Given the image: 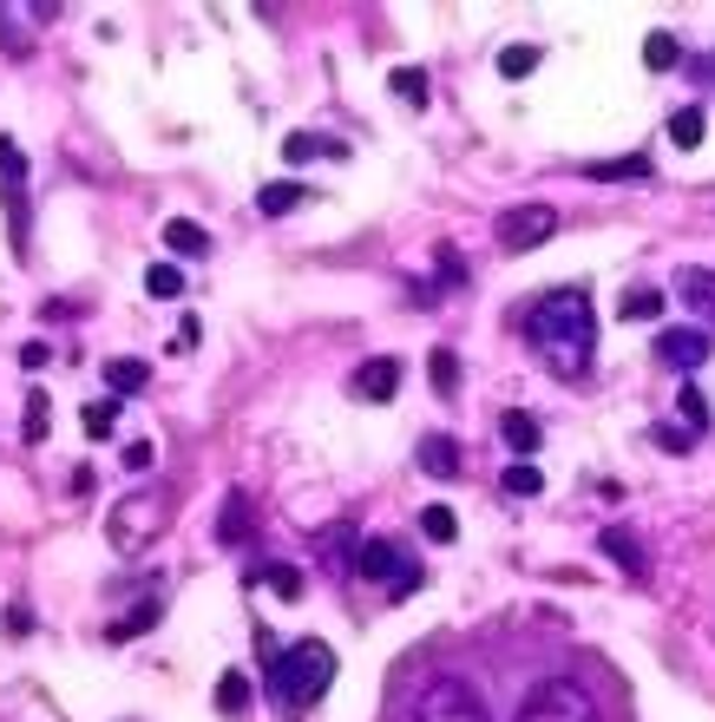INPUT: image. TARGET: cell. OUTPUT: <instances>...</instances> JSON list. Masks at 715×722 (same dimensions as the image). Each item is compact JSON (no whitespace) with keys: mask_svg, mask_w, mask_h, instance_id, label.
I'll return each instance as SVG.
<instances>
[{"mask_svg":"<svg viewBox=\"0 0 715 722\" xmlns=\"http://www.w3.org/2000/svg\"><path fill=\"white\" fill-rule=\"evenodd\" d=\"M427 381H433V394H453V388H460V355H453V349H433Z\"/></svg>","mask_w":715,"mask_h":722,"instance_id":"obj_33","label":"cell"},{"mask_svg":"<svg viewBox=\"0 0 715 722\" xmlns=\"http://www.w3.org/2000/svg\"><path fill=\"white\" fill-rule=\"evenodd\" d=\"M119 408H125L119 394H99V401H92V408L79 414V428L92 433V440H112V428H119Z\"/></svg>","mask_w":715,"mask_h":722,"instance_id":"obj_27","label":"cell"},{"mask_svg":"<svg viewBox=\"0 0 715 722\" xmlns=\"http://www.w3.org/2000/svg\"><path fill=\"white\" fill-rule=\"evenodd\" d=\"M407 722H493V710H486V696L466 683V676H433L427 690L414 696V716Z\"/></svg>","mask_w":715,"mask_h":722,"instance_id":"obj_4","label":"cell"},{"mask_svg":"<svg viewBox=\"0 0 715 722\" xmlns=\"http://www.w3.org/2000/svg\"><path fill=\"white\" fill-rule=\"evenodd\" d=\"M47 361H53L47 342H27V349H20V368H47Z\"/></svg>","mask_w":715,"mask_h":722,"instance_id":"obj_45","label":"cell"},{"mask_svg":"<svg viewBox=\"0 0 715 722\" xmlns=\"http://www.w3.org/2000/svg\"><path fill=\"white\" fill-rule=\"evenodd\" d=\"M283 158H289V164H309V158H349V144H342V139H322V132H289Z\"/></svg>","mask_w":715,"mask_h":722,"instance_id":"obj_19","label":"cell"},{"mask_svg":"<svg viewBox=\"0 0 715 722\" xmlns=\"http://www.w3.org/2000/svg\"><path fill=\"white\" fill-rule=\"evenodd\" d=\"M460 283H466V263H460L453 243H440L433 250V289H460Z\"/></svg>","mask_w":715,"mask_h":722,"instance_id":"obj_34","label":"cell"},{"mask_svg":"<svg viewBox=\"0 0 715 722\" xmlns=\"http://www.w3.org/2000/svg\"><path fill=\"white\" fill-rule=\"evenodd\" d=\"M597 552H604L611 565H624L637 584L649 578V552H644V539H637L631 525H604V532H597Z\"/></svg>","mask_w":715,"mask_h":722,"instance_id":"obj_8","label":"cell"},{"mask_svg":"<svg viewBox=\"0 0 715 722\" xmlns=\"http://www.w3.org/2000/svg\"><path fill=\"white\" fill-rule=\"evenodd\" d=\"M532 67H538V47H500V72H505V79H525Z\"/></svg>","mask_w":715,"mask_h":722,"instance_id":"obj_39","label":"cell"},{"mask_svg":"<svg viewBox=\"0 0 715 722\" xmlns=\"http://www.w3.org/2000/svg\"><path fill=\"white\" fill-rule=\"evenodd\" d=\"M263 683H270V696H276V710H283V716H302L309 703H322V696H329V683H335V650L322 644V638L283 644V656H276V663H263Z\"/></svg>","mask_w":715,"mask_h":722,"instance_id":"obj_2","label":"cell"},{"mask_svg":"<svg viewBox=\"0 0 715 722\" xmlns=\"http://www.w3.org/2000/svg\"><path fill=\"white\" fill-rule=\"evenodd\" d=\"M649 440H656L663 453H676V460H683V453L696 447V433H689V428H676V421H656V428H649Z\"/></svg>","mask_w":715,"mask_h":722,"instance_id":"obj_37","label":"cell"},{"mask_svg":"<svg viewBox=\"0 0 715 722\" xmlns=\"http://www.w3.org/2000/svg\"><path fill=\"white\" fill-rule=\"evenodd\" d=\"M158 618H164V598L151 591V598H144V604H132V611H125V618H119V624H112L105 638H112V644H125V638H144V631H151Z\"/></svg>","mask_w":715,"mask_h":722,"instance_id":"obj_20","label":"cell"},{"mask_svg":"<svg viewBox=\"0 0 715 722\" xmlns=\"http://www.w3.org/2000/svg\"><path fill=\"white\" fill-rule=\"evenodd\" d=\"M421 473L427 480H460V440L453 433H427L421 440Z\"/></svg>","mask_w":715,"mask_h":722,"instance_id":"obj_15","label":"cell"},{"mask_svg":"<svg viewBox=\"0 0 715 722\" xmlns=\"http://www.w3.org/2000/svg\"><path fill=\"white\" fill-rule=\"evenodd\" d=\"M401 565H407V559H401V545H394V539H361V545H355V565H349V572H361L367 584H387Z\"/></svg>","mask_w":715,"mask_h":722,"instance_id":"obj_11","label":"cell"},{"mask_svg":"<svg viewBox=\"0 0 715 722\" xmlns=\"http://www.w3.org/2000/svg\"><path fill=\"white\" fill-rule=\"evenodd\" d=\"M250 525H256L250 493H243V487H230V493H223V512H216V545H243V539H250Z\"/></svg>","mask_w":715,"mask_h":722,"instance_id":"obj_13","label":"cell"},{"mask_svg":"<svg viewBox=\"0 0 715 722\" xmlns=\"http://www.w3.org/2000/svg\"><path fill=\"white\" fill-rule=\"evenodd\" d=\"M144 381H151V361H139V355H112L105 361V388L125 401V394H139Z\"/></svg>","mask_w":715,"mask_h":722,"instance_id":"obj_18","label":"cell"},{"mask_svg":"<svg viewBox=\"0 0 715 722\" xmlns=\"http://www.w3.org/2000/svg\"><path fill=\"white\" fill-rule=\"evenodd\" d=\"M696 79H715V53L709 60H696Z\"/></svg>","mask_w":715,"mask_h":722,"instance_id":"obj_47","label":"cell"},{"mask_svg":"<svg viewBox=\"0 0 715 722\" xmlns=\"http://www.w3.org/2000/svg\"><path fill=\"white\" fill-rule=\"evenodd\" d=\"M302 198H309V191H302L295 178H276V184H263V191H256V211H263V217H289Z\"/></svg>","mask_w":715,"mask_h":722,"instance_id":"obj_24","label":"cell"},{"mask_svg":"<svg viewBox=\"0 0 715 722\" xmlns=\"http://www.w3.org/2000/svg\"><path fill=\"white\" fill-rule=\"evenodd\" d=\"M493 237H500V250H538V243H552L558 237V211L552 204H512V211L493 217Z\"/></svg>","mask_w":715,"mask_h":722,"instance_id":"obj_6","label":"cell"},{"mask_svg":"<svg viewBox=\"0 0 715 722\" xmlns=\"http://www.w3.org/2000/svg\"><path fill=\"white\" fill-rule=\"evenodd\" d=\"M7 217H13V243L27 250V191H7Z\"/></svg>","mask_w":715,"mask_h":722,"instance_id":"obj_41","label":"cell"},{"mask_svg":"<svg viewBox=\"0 0 715 722\" xmlns=\"http://www.w3.org/2000/svg\"><path fill=\"white\" fill-rule=\"evenodd\" d=\"M164 525H171V493H164V487L119 500V512L105 519V532H112V545H119L125 559H139V552L158 539V532H164Z\"/></svg>","mask_w":715,"mask_h":722,"instance_id":"obj_3","label":"cell"},{"mask_svg":"<svg viewBox=\"0 0 715 722\" xmlns=\"http://www.w3.org/2000/svg\"><path fill=\"white\" fill-rule=\"evenodd\" d=\"M421 584H427V572H421V565H414V559H407V565H401V572L387 578V598H394V604H401V598H414V591H421Z\"/></svg>","mask_w":715,"mask_h":722,"instance_id":"obj_40","label":"cell"},{"mask_svg":"<svg viewBox=\"0 0 715 722\" xmlns=\"http://www.w3.org/2000/svg\"><path fill=\"white\" fill-rule=\"evenodd\" d=\"M256 650H263V663H276V656H283V644H276V631H270V624H256Z\"/></svg>","mask_w":715,"mask_h":722,"instance_id":"obj_44","label":"cell"},{"mask_svg":"<svg viewBox=\"0 0 715 722\" xmlns=\"http://www.w3.org/2000/svg\"><path fill=\"white\" fill-rule=\"evenodd\" d=\"M198 335H204V322H198V315H184V322H178V349H191Z\"/></svg>","mask_w":715,"mask_h":722,"instance_id":"obj_46","label":"cell"},{"mask_svg":"<svg viewBox=\"0 0 715 722\" xmlns=\"http://www.w3.org/2000/svg\"><path fill=\"white\" fill-rule=\"evenodd\" d=\"M250 696H256L250 670H223V676H216V710H223V716H243V710H250Z\"/></svg>","mask_w":715,"mask_h":722,"instance_id":"obj_21","label":"cell"},{"mask_svg":"<svg viewBox=\"0 0 715 722\" xmlns=\"http://www.w3.org/2000/svg\"><path fill=\"white\" fill-rule=\"evenodd\" d=\"M644 67L649 72L683 67V40H676V33H649V40H644Z\"/></svg>","mask_w":715,"mask_h":722,"instance_id":"obj_32","label":"cell"},{"mask_svg":"<svg viewBox=\"0 0 715 722\" xmlns=\"http://www.w3.org/2000/svg\"><path fill=\"white\" fill-rule=\"evenodd\" d=\"M500 440L512 447V460H532V453H538V440H545V428H538L525 408H505V414H500Z\"/></svg>","mask_w":715,"mask_h":722,"instance_id":"obj_14","label":"cell"},{"mask_svg":"<svg viewBox=\"0 0 715 722\" xmlns=\"http://www.w3.org/2000/svg\"><path fill=\"white\" fill-rule=\"evenodd\" d=\"M617 315H624V322H656V315H663V289H624Z\"/></svg>","mask_w":715,"mask_h":722,"instance_id":"obj_30","label":"cell"},{"mask_svg":"<svg viewBox=\"0 0 715 722\" xmlns=\"http://www.w3.org/2000/svg\"><path fill=\"white\" fill-rule=\"evenodd\" d=\"M525 342L545 355L552 374H591V355H597V315H591V302H584V289H552V295H538L532 309H525Z\"/></svg>","mask_w":715,"mask_h":722,"instance_id":"obj_1","label":"cell"},{"mask_svg":"<svg viewBox=\"0 0 715 722\" xmlns=\"http://www.w3.org/2000/svg\"><path fill=\"white\" fill-rule=\"evenodd\" d=\"M387 92H394L401 106H414V112H421V106L433 99V92H427V72H421V67H394V79H387Z\"/></svg>","mask_w":715,"mask_h":722,"instance_id":"obj_28","label":"cell"},{"mask_svg":"<svg viewBox=\"0 0 715 722\" xmlns=\"http://www.w3.org/2000/svg\"><path fill=\"white\" fill-rule=\"evenodd\" d=\"M20 408H27V414H20V440H27V447H40V440L53 433V401H47V394H27Z\"/></svg>","mask_w":715,"mask_h":722,"instance_id":"obj_26","label":"cell"},{"mask_svg":"<svg viewBox=\"0 0 715 722\" xmlns=\"http://www.w3.org/2000/svg\"><path fill=\"white\" fill-rule=\"evenodd\" d=\"M164 250H171L178 263H204V257H211V230L191 223V217H171V223H164Z\"/></svg>","mask_w":715,"mask_h":722,"instance_id":"obj_12","label":"cell"},{"mask_svg":"<svg viewBox=\"0 0 715 722\" xmlns=\"http://www.w3.org/2000/svg\"><path fill=\"white\" fill-rule=\"evenodd\" d=\"M703 132H709L703 106H683V112H669V144H676V151H696V144H703Z\"/></svg>","mask_w":715,"mask_h":722,"instance_id":"obj_25","label":"cell"},{"mask_svg":"<svg viewBox=\"0 0 715 722\" xmlns=\"http://www.w3.org/2000/svg\"><path fill=\"white\" fill-rule=\"evenodd\" d=\"M0 184L7 191H27V151L13 139H0Z\"/></svg>","mask_w":715,"mask_h":722,"instance_id":"obj_35","label":"cell"},{"mask_svg":"<svg viewBox=\"0 0 715 722\" xmlns=\"http://www.w3.org/2000/svg\"><path fill=\"white\" fill-rule=\"evenodd\" d=\"M500 487L512 493V500H532V493H545V473H538L532 460H512V467L500 473Z\"/></svg>","mask_w":715,"mask_h":722,"instance_id":"obj_29","label":"cell"},{"mask_svg":"<svg viewBox=\"0 0 715 722\" xmlns=\"http://www.w3.org/2000/svg\"><path fill=\"white\" fill-rule=\"evenodd\" d=\"M243 584H270L276 598H302V572H295V565H283V559H270V565H250V572H243Z\"/></svg>","mask_w":715,"mask_h":722,"instance_id":"obj_22","label":"cell"},{"mask_svg":"<svg viewBox=\"0 0 715 722\" xmlns=\"http://www.w3.org/2000/svg\"><path fill=\"white\" fill-rule=\"evenodd\" d=\"M676 408H683L689 433H703V428H709V401H703V388H683V394H676Z\"/></svg>","mask_w":715,"mask_h":722,"instance_id":"obj_38","label":"cell"},{"mask_svg":"<svg viewBox=\"0 0 715 722\" xmlns=\"http://www.w3.org/2000/svg\"><path fill=\"white\" fill-rule=\"evenodd\" d=\"M125 467H132V473H151V467H158V447H151V440H132V447H125Z\"/></svg>","mask_w":715,"mask_h":722,"instance_id":"obj_42","label":"cell"},{"mask_svg":"<svg viewBox=\"0 0 715 722\" xmlns=\"http://www.w3.org/2000/svg\"><path fill=\"white\" fill-rule=\"evenodd\" d=\"M518 722H597V703L577 676H545L525 703H518Z\"/></svg>","mask_w":715,"mask_h":722,"instance_id":"obj_5","label":"cell"},{"mask_svg":"<svg viewBox=\"0 0 715 722\" xmlns=\"http://www.w3.org/2000/svg\"><path fill=\"white\" fill-rule=\"evenodd\" d=\"M715 355V342H709V329H663L656 335V361H669V368H703V361Z\"/></svg>","mask_w":715,"mask_h":722,"instance_id":"obj_7","label":"cell"},{"mask_svg":"<svg viewBox=\"0 0 715 722\" xmlns=\"http://www.w3.org/2000/svg\"><path fill=\"white\" fill-rule=\"evenodd\" d=\"M27 20H33V7H20V13H13V7H0V53H13V60H20V53H33Z\"/></svg>","mask_w":715,"mask_h":722,"instance_id":"obj_23","label":"cell"},{"mask_svg":"<svg viewBox=\"0 0 715 722\" xmlns=\"http://www.w3.org/2000/svg\"><path fill=\"white\" fill-rule=\"evenodd\" d=\"M355 545H361V525H355V519H335V525H322V532H315V559H322L329 572H349V565H355Z\"/></svg>","mask_w":715,"mask_h":722,"instance_id":"obj_9","label":"cell"},{"mask_svg":"<svg viewBox=\"0 0 715 722\" xmlns=\"http://www.w3.org/2000/svg\"><path fill=\"white\" fill-rule=\"evenodd\" d=\"M355 394H361V401H374V408H387V401L401 394V361H394V355H374V361H361V374H355Z\"/></svg>","mask_w":715,"mask_h":722,"instance_id":"obj_10","label":"cell"},{"mask_svg":"<svg viewBox=\"0 0 715 722\" xmlns=\"http://www.w3.org/2000/svg\"><path fill=\"white\" fill-rule=\"evenodd\" d=\"M421 532H427L433 545H453V539H460V519H453V505H421Z\"/></svg>","mask_w":715,"mask_h":722,"instance_id":"obj_31","label":"cell"},{"mask_svg":"<svg viewBox=\"0 0 715 722\" xmlns=\"http://www.w3.org/2000/svg\"><path fill=\"white\" fill-rule=\"evenodd\" d=\"M676 302H689L703 322H715V270H676Z\"/></svg>","mask_w":715,"mask_h":722,"instance_id":"obj_16","label":"cell"},{"mask_svg":"<svg viewBox=\"0 0 715 722\" xmlns=\"http://www.w3.org/2000/svg\"><path fill=\"white\" fill-rule=\"evenodd\" d=\"M144 289H151V295H184V270H178V263H151V270H144Z\"/></svg>","mask_w":715,"mask_h":722,"instance_id":"obj_36","label":"cell"},{"mask_svg":"<svg viewBox=\"0 0 715 722\" xmlns=\"http://www.w3.org/2000/svg\"><path fill=\"white\" fill-rule=\"evenodd\" d=\"M7 638H33V611L27 604H7Z\"/></svg>","mask_w":715,"mask_h":722,"instance_id":"obj_43","label":"cell"},{"mask_svg":"<svg viewBox=\"0 0 715 722\" xmlns=\"http://www.w3.org/2000/svg\"><path fill=\"white\" fill-rule=\"evenodd\" d=\"M656 164H649L644 151H631V158H597V164H584V178L591 184H624V178H649Z\"/></svg>","mask_w":715,"mask_h":722,"instance_id":"obj_17","label":"cell"}]
</instances>
